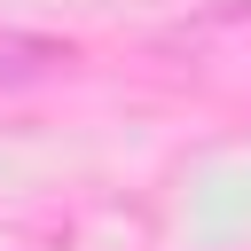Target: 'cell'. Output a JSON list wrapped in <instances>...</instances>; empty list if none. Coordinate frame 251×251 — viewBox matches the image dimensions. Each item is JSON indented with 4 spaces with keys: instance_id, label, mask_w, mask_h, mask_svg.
I'll list each match as a JSON object with an SVG mask.
<instances>
[{
    "instance_id": "obj_1",
    "label": "cell",
    "mask_w": 251,
    "mask_h": 251,
    "mask_svg": "<svg viewBox=\"0 0 251 251\" xmlns=\"http://www.w3.org/2000/svg\"><path fill=\"white\" fill-rule=\"evenodd\" d=\"M71 63V47L55 39H24V31H0V78H31V71H55Z\"/></svg>"
}]
</instances>
